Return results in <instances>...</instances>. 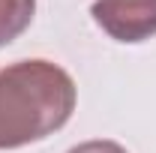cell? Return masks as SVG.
Returning a JSON list of instances; mask_svg holds the SVG:
<instances>
[{"label": "cell", "instance_id": "obj_1", "mask_svg": "<svg viewBox=\"0 0 156 153\" xmlns=\"http://www.w3.org/2000/svg\"><path fill=\"white\" fill-rule=\"evenodd\" d=\"M75 81L48 60H18L0 69V150L42 141L69 123Z\"/></svg>", "mask_w": 156, "mask_h": 153}, {"label": "cell", "instance_id": "obj_2", "mask_svg": "<svg viewBox=\"0 0 156 153\" xmlns=\"http://www.w3.org/2000/svg\"><path fill=\"white\" fill-rule=\"evenodd\" d=\"M90 15L117 42H144L156 33V0H96Z\"/></svg>", "mask_w": 156, "mask_h": 153}, {"label": "cell", "instance_id": "obj_3", "mask_svg": "<svg viewBox=\"0 0 156 153\" xmlns=\"http://www.w3.org/2000/svg\"><path fill=\"white\" fill-rule=\"evenodd\" d=\"M36 12V0H0V48L18 39Z\"/></svg>", "mask_w": 156, "mask_h": 153}, {"label": "cell", "instance_id": "obj_4", "mask_svg": "<svg viewBox=\"0 0 156 153\" xmlns=\"http://www.w3.org/2000/svg\"><path fill=\"white\" fill-rule=\"evenodd\" d=\"M69 153H126V150L117 141H84V144L72 147Z\"/></svg>", "mask_w": 156, "mask_h": 153}]
</instances>
